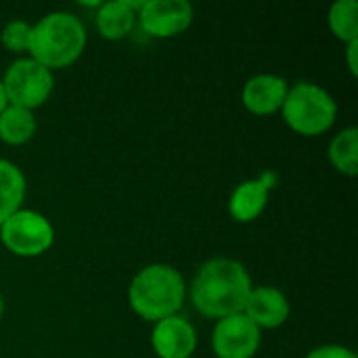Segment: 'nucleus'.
<instances>
[{"label":"nucleus","mask_w":358,"mask_h":358,"mask_svg":"<svg viewBox=\"0 0 358 358\" xmlns=\"http://www.w3.org/2000/svg\"><path fill=\"white\" fill-rule=\"evenodd\" d=\"M252 287V277L239 260L212 258L199 266L189 296L201 317L220 321L243 313Z\"/></svg>","instance_id":"nucleus-1"},{"label":"nucleus","mask_w":358,"mask_h":358,"mask_svg":"<svg viewBox=\"0 0 358 358\" xmlns=\"http://www.w3.org/2000/svg\"><path fill=\"white\" fill-rule=\"evenodd\" d=\"M29 40H31V25L27 21H21V19L6 23L2 34H0L2 46L10 52H27Z\"/></svg>","instance_id":"nucleus-18"},{"label":"nucleus","mask_w":358,"mask_h":358,"mask_svg":"<svg viewBox=\"0 0 358 358\" xmlns=\"http://www.w3.org/2000/svg\"><path fill=\"white\" fill-rule=\"evenodd\" d=\"M260 344V329L243 313L216 321L212 331V350L216 358H254Z\"/></svg>","instance_id":"nucleus-8"},{"label":"nucleus","mask_w":358,"mask_h":358,"mask_svg":"<svg viewBox=\"0 0 358 358\" xmlns=\"http://www.w3.org/2000/svg\"><path fill=\"white\" fill-rule=\"evenodd\" d=\"M329 162L331 166L346 176L358 174V128L348 126L329 143Z\"/></svg>","instance_id":"nucleus-16"},{"label":"nucleus","mask_w":358,"mask_h":358,"mask_svg":"<svg viewBox=\"0 0 358 358\" xmlns=\"http://www.w3.org/2000/svg\"><path fill=\"white\" fill-rule=\"evenodd\" d=\"M8 107V101H6V92H4V86H2V80H0V113Z\"/></svg>","instance_id":"nucleus-21"},{"label":"nucleus","mask_w":358,"mask_h":358,"mask_svg":"<svg viewBox=\"0 0 358 358\" xmlns=\"http://www.w3.org/2000/svg\"><path fill=\"white\" fill-rule=\"evenodd\" d=\"M357 52H358V40L357 42L346 44V63H348V69H350V73H352V76H358Z\"/></svg>","instance_id":"nucleus-20"},{"label":"nucleus","mask_w":358,"mask_h":358,"mask_svg":"<svg viewBox=\"0 0 358 358\" xmlns=\"http://www.w3.org/2000/svg\"><path fill=\"white\" fill-rule=\"evenodd\" d=\"M86 48L84 23L65 10L44 15L31 25L29 57L46 69H65L73 65Z\"/></svg>","instance_id":"nucleus-3"},{"label":"nucleus","mask_w":358,"mask_h":358,"mask_svg":"<svg viewBox=\"0 0 358 358\" xmlns=\"http://www.w3.org/2000/svg\"><path fill=\"white\" fill-rule=\"evenodd\" d=\"M243 315L262 331V329H277L287 323L292 315V306L287 296L273 287V285H258L252 287L248 302L243 306Z\"/></svg>","instance_id":"nucleus-11"},{"label":"nucleus","mask_w":358,"mask_h":358,"mask_svg":"<svg viewBox=\"0 0 358 358\" xmlns=\"http://www.w3.org/2000/svg\"><path fill=\"white\" fill-rule=\"evenodd\" d=\"M331 34L344 44L358 40V2L357 0H336L327 15Z\"/></svg>","instance_id":"nucleus-17"},{"label":"nucleus","mask_w":358,"mask_h":358,"mask_svg":"<svg viewBox=\"0 0 358 358\" xmlns=\"http://www.w3.org/2000/svg\"><path fill=\"white\" fill-rule=\"evenodd\" d=\"M2 86L8 105L34 111L36 107H42L50 99L55 78L50 69L40 65L31 57H23L6 67L2 76Z\"/></svg>","instance_id":"nucleus-6"},{"label":"nucleus","mask_w":358,"mask_h":358,"mask_svg":"<svg viewBox=\"0 0 358 358\" xmlns=\"http://www.w3.org/2000/svg\"><path fill=\"white\" fill-rule=\"evenodd\" d=\"M187 300L185 277L170 264H149L141 268L128 287L132 313L149 323L178 315Z\"/></svg>","instance_id":"nucleus-2"},{"label":"nucleus","mask_w":358,"mask_h":358,"mask_svg":"<svg viewBox=\"0 0 358 358\" xmlns=\"http://www.w3.org/2000/svg\"><path fill=\"white\" fill-rule=\"evenodd\" d=\"M25 199V176L8 159H0V224L21 210Z\"/></svg>","instance_id":"nucleus-15"},{"label":"nucleus","mask_w":358,"mask_h":358,"mask_svg":"<svg viewBox=\"0 0 358 358\" xmlns=\"http://www.w3.org/2000/svg\"><path fill=\"white\" fill-rule=\"evenodd\" d=\"M304 358H357V355L350 348H346V346L325 344V346H319V348L310 350Z\"/></svg>","instance_id":"nucleus-19"},{"label":"nucleus","mask_w":358,"mask_h":358,"mask_svg":"<svg viewBox=\"0 0 358 358\" xmlns=\"http://www.w3.org/2000/svg\"><path fill=\"white\" fill-rule=\"evenodd\" d=\"M287 90H289V84L285 78L275 76V73H258L245 82L241 90V103L250 113L258 117L273 115L281 111Z\"/></svg>","instance_id":"nucleus-12"},{"label":"nucleus","mask_w":358,"mask_h":358,"mask_svg":"<svg viewBox=\"0 0 358 358\" xmlns=\"http://www.w3.org/2000/svg\"><path fill=\"white\" fill-rule=\"evenodd\" d=\"M36 130H38V122H36L34 111H29V109L8 105L0 113V141L10 147L29 143L34 138Z\"/></svg>","instance_id":"nucleus-14"},{"label":"nucleus","mask_w":358,"mask_h":358,"mask_svg":"<svg viewBox=\"0 0 358 358\" xmlns=\"http://www.w3.org/2000/svg\"><path fill=\"white\" fill-rule=\"evenodd\" d=\"M0 241L13 256L36 258L52 248L55 229L44 214L21 208L0 224Z\"/></svg>","instance_id":"nucleus-5"},{"label":"nucleus","mask_w":358,"mask_h":358,"mask_svg":"<svg viewBox=\"0 0 358 358\" xmlns=\"http://www.w3.org/2000/svg\"><path fill=\"white\" fill-rule=\"evenodd\" d=\"M279 176L271 170H264L258 178L239 182L229 197V214L235 222L248 224L262 216L268 203L271 191L277 187Z\"/></svg>","instance_id":"nucleus-9"},{"label":"nucleus","mask_w":358,"mask_h":358,"mask_svg":"<svg viewBox=\"0 0 358 358\" xmlns=\"http://www.w3.org/2000/svg\"><path fill=\"white\" fill-rule=\"evenodd\" d=\"M193 6L187 0H145L136 13L141 29L151 38H174L193 23Z\"/></svg>","instance_id":"nucleus-7"},{"label":"nucleus","mask_w":358,"mask_h":358,"mask_svg":"<svg viewBox=\"0 0 358 358\" xmlns=\"http://www.w3.org/2000/svg\"><path fill=\"white\" fill-rule=\"evenodd\" d=\"M151 348L157 358H191L197 350V331L180 315L153 323Z\"/></svg>","instance_id":"nucleus-10"},{"label":"nucleus","mask_w":358,"mask_h":358,"mask_svg":"<svg viewBox=\"0 0 358 358\" xmlns=\"http://www.w3.org/2000/svg\"><path fill=\"white\" fill-rule=\"evenodd\" d=\"M2 313H4V298H2V294H0V319H2Z\"/></svg>","instance_id":"nucleus-22"},{"label":"nucleus","mask_w":358,"mask_h":358,"mask_svg":"<svg viewBox=\"0 0 358 358\" xmlns=\"http://www.w3.org/2000/svg\"><path fill=\"white\" fill-rule=\"evenodd\" d=\"M283 122L300 136H321L334 128L338 117L336 99L313 82L289 86L281 107Z\"/></svg>","instance_id":"nucleus-4"},{"label":"nucleus","mask_w":358,"mask_h":358,"mask_svg":"<svg viewBox=\"0 0 358 358\" xmlns=\"http://www.w3.org/2000/svg\"><path fill=\"white\" fill-rule=\"evenodd\" d=\"M143 2H132V0H111L99 4L96 10V29L105 40L117 42L124 40L134 23H136V13Z\"/></svg>","instance_id":"nucleus-13"}]
</instances>
